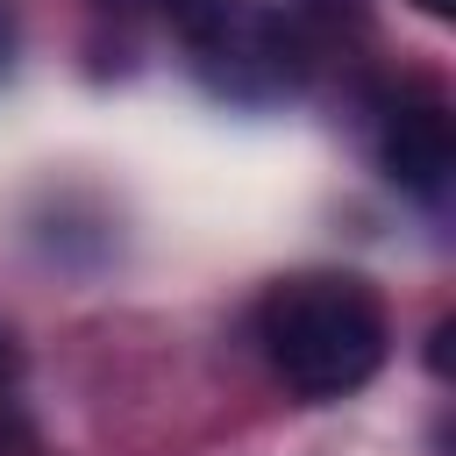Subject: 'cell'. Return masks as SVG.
Listing matches in <instances>:
<instances>
[{"label":"cell","instance_id":"cell-1","mask_svg":"<svg viewBox=\"0 0 456 456\" xmlns=\"http://www.w3.org/2000/svg\"><path fill=\"white\" fill-rule=\"evenodd\" d=\"M256 342L299 399H349L385 370L392 321H385V299L363 278L306 271V278H285V285L264 292Z\"/></svg>","mask_w":456,"mask_h":456},{"label":"cell","instance_id":"cell-2","mask_svg":"<svg viewBox=\"0 0 456 456\" xmlns=\"http://www.w3.org/2000/svg\"><path fill=\"white\" fill-rule=\"evenodd\" d=\"M171 14H178V28H185L200 71H207L221 93L256 100L264 86L285 78V57H292L285 21L264 14L256 0H178Z\"/></svg>","mask_w":456,"mask_h":456},{"label":"cell","instance_id":"cell-3","mask_svg":"<svg viewBox=\"0 0 456 456\" xmlns=\"http://www.w3.org/2000/svg\"><path fill=\"white\" fill-rule=\"evenodd\" d=\"M378 164L413 200L442 207L449 171H456V135H449L442 93H428V86H385L378 93Z\"/></svg>","mask_w":456,"mask_h":456},{"label":"cell","instance_id":"cell-4","mask_svg":"<svg viewBox=\"0 0 456 456\" xmlns=\"http://www.w3.org/2000/svg\"><path fill=\"white\" fill-rule=\"evenodd\" d=\"M14 378H21V349H14V335L0 321V392H14Z\"/></svg>","mask_w":456,"mask_h":456},{"label":"cell","instance_id":"cell-5","mask_svg":"<svg viewBox=\"0 0 456 456\" xmlns=\"http://www.w3.org/2000/svg\"><path fill=\"white\" fill-rule=\"evenodd\" d=\"M7 64H14V7L0 0V78H7Z\"/></svg>","mask_w":456,"mask_h":456},{"label":"cell","instance_id":"cell-6","mask_svg":"<svg viewBox=\"0 0 456 456\" xmlns=\"http://www.w3.org/2000/svg\"><path fill=\"white\" fill-rule=\"evenodd\" d=\"M413 7H420V14H435V21H449V14H456V0H413Z\"/></svg>","mask_w":456,"mask_h":456}]
</instances>
